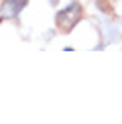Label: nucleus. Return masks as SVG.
<instances>
[{
    "instance_id": "obj_2",
    "label": "nucleus",
    "mask_w": 122,
    "mask_h": 124,
    "mask_svg": "<svg viewBox=\"0 0 122 124\" xmlns=\"http://www.w3.org/2000/svg\"><path fill=\"white\" fill-rule=\"evenodd\" d=\"M24 4H26V0H8V2H4V6L0 8V14L12 18V16H16V14L20 12V8Z\"/></svg>"
},
{
    "instance_id": "obj_1",
    "label": "nucleus",
    "mask_w": 122,
    "mask_h": 124,
    "mask_svg": "<svg viewBox=\"0 0 122 124\" xmlns=\"http://www.w3.org/2000/svg\"><path fill=\"white\" fill-rule=\"evenodd\" d=\"M79 20H81V6L77 2L69 4L65 10L57 12V16H55V24H57V28L61 32H71V30L77 26Z\"/></svg>"
}]
</instances>
